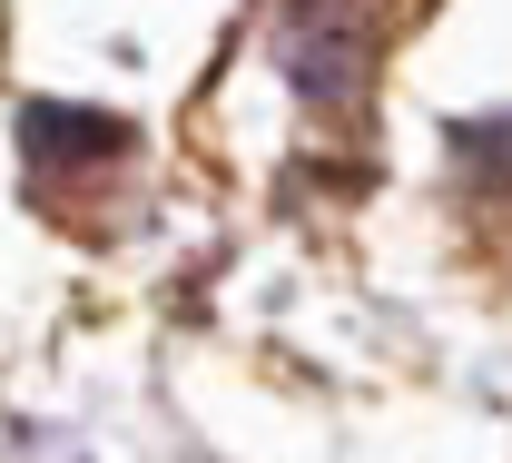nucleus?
<instances>
[{"instance_id":"obj_1","label":"nucleus","mask_w":512,"mask_h":463,"mask_svg":"<svg viewBox=\"0 0 512 463\" xmlns=\"http://www.w3.org/2000/svg\"><path fill=\"white\" fill-rule=\"evenodd\" d=\"M20 138H30L40 168H99V158H128V129H119V119H99V109H60V99H40Z\"/></svg>"}]
</instances>
